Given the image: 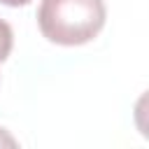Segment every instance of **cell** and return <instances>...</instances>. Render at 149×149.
<instances>
[{
    "label": "cell",
    "instance_id": "7a4b0ae2",
    "mask_svg": "<svg viewBox=\"0 0 149 149\" xmlns=\"http://www.w3.org/2000/svg\"><path fill=\"white\" fill-rule=\"evenodd\" d=\"M12 44H14V33H12L9 23L0 19V63H2V61L9 56Z\"/></svg>",
    "mask_w": 149,
    "mask_h": 149
},
{
    "label": "cell",
    "instance_id": "6da1fadb",
    "mask_svg": "<svg viewBox=\"0 0 149 149\" xmlns=\"http://www.w3.org/2000/svg\"><path fill=\"white\" fill-rule=\"evenodd\" d=\"M102 0H42L37 26L49 42L77 47L91 42L105 26Z\"/></svg>",
    "mask_w": 149,
    "mask_h": 149
},
{
    "label": "cell",
    "instance_id": "277c9868",
    "mask_svg": "<svg viewBox=\"0 0 149 149\" xmlns=\"http://www.w3.org/2000/svg\"><path fill=\"white\" fill-rule=\"evenodd\" d=\"M2 5H7V7H21V5H28L30 0H0Z\"/></svg>",
    "mask_w": 149,
    "mask_h": 149
},
{
    "label": "cell",
    "instance_id": "3957f363",
    "mask_svg": "<svg viewBox=\"0 0 149 149\" xmlns=\"http://www.w3.org/2000/svg\"><path fill=\"white\" fill-rule=\"evenodd\" d=\"M0 144H7V147H14V144H16V142H14V137L5 133V128H0Z\"/></svg>",
    "mask_w": 149,
    "mask_h": 149
}]
</instances>
